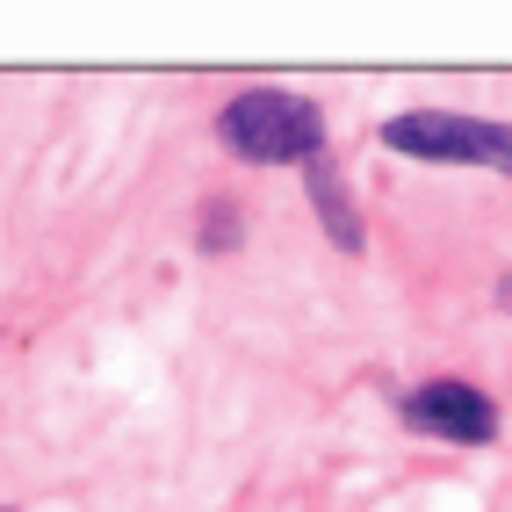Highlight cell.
I'll return each mask as SVG.
<instances>
[{
    "label": "cell",
    "instance_id": "obj_6",
    "mask_svg": "<svg viewBox=\"0 0 512 512\" xmlns=\"http://www.w3.org/2000/svg\"><path fill=\"white\" fill-rule=\"evenodd\" d=\"M498 303H505V311H512V275H498Z\"/></svg>",
    "mask_w": 512,
    "mask_h": 512
},
{
    "label": "cell",
    "instance_id": "obj_5",
    "mask_svg": "<svg viewBox=\"0 0 512 512\" xmlns=\"http://www.w3.org/2000/svg\"><path fill=\"white\" fill-rule=\"evenodd\" d=\"M231 246H238V210L224 195H210L202 202V253H231Z\"/></svg>",
    "mask_w": 512,
    "mask_h": 512
},
{
    "label": "cell",
    "instance_id": "obj_3",
    "mask_svg": "<svg viewBox=\"0 0 512 512\" xmlns=\"http://www.w3.org/2000/svg\"><path fill=\"white\" fill-rule=\"evenodd\" d=\"M397 412H404V426H412V433L448 440V448H491V440H498V404L476 390V383H462V375L419 383Z\"/></svg>",
    "mask_w": 512,
    "mask_h": 512
},
{
    "label": "cell",
    "instance_id": "obj_2",
    "mask_svg": "<svg viewBox=\"0 0 512 512\" xmlns=\"http://www.w3.org/2000/svg\"><path fill=\"white\" fill-rule=\"evenodd\" d=\"M383 145L404 159H433V166H491L512 181V123L498 116H462V109H412L383 123Z\"/></svg>",
    "mask_w": 512,
    "mask_h": 512
},
{
    "label": "cell",
    "instance_id": "obj_1",
    "mask_svg": "<svg viewBox=\"0 0 512 512\" xmlns=\"http://www.w3.org/2000/svg\"><path fill=\"white\" fill-rule=\"evenodd\" d=\"M217 138L246 166H311L325 159V109L289 87H253L217 109Z\"/></svg>",
    "mask_w": 512,
    "mask_h": 512
},
{
    "label": "cell",
    "instance_id": "obj_4",
    "mask_svg": "<svg viewBox=\"0 0 512 512\" xmlns=\"http://www.w3.org/2000/svg\"><path fill=\"white\" fill-rule=\"evenodd\" d=\"M303 174H311V202H318V217H325V231H332V246H339V253H361V217H354L347 188H339V174H332L325 159H311Z\"/></svg>",
    "mask_w": 512,
    "mask_h": 512
}]
</instances>
